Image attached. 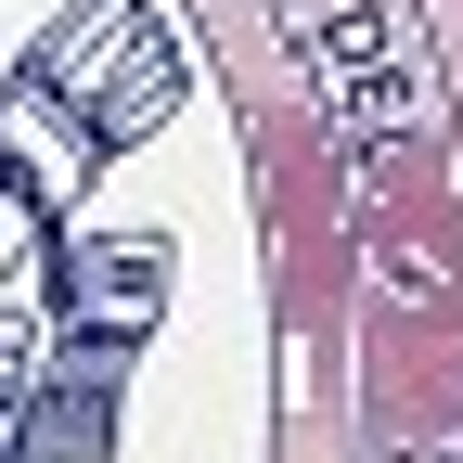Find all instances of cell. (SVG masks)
Here are the masks:
<instances>
[{"mask_svg": "<svg viewBox=\"0 0 463 463\" xmlns=\"http://www.w3.org/2000/svg\"><path fill=\"white\" fill-rule=\"evenodd\" d=\"M335 463H463V142H386L347 232Z\"/></svg>", "mask_w": 463, "mask_h": 463, "instance_id": "1", "label": "cell"}]
</instances>
